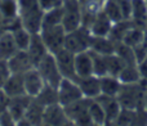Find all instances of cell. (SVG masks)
I'll use <instances>...</instances> for the list:
<instances>
[{
  "label": "cell",
  "instance_id": "obj_14",
  "mask_svg": "<svg viewBox=\"0 0 147 126\" xmlns=\"http://www.w3.org/2000/svg\"><path fill=\"white\" fill-rule=\"evenodd\" d=\"M78 84L85 98L96 99L98 95H101V81L98 76L90 75L86 77H80L78 78Z\"/></svg>",
  "mask_w": 147,
  "mask_h": 126
},
{
  "label": "cell",
  "instance_id": "obj_42",
  "mask_svg": "<svg viewBox=\"0 0 147 126\" xmlns=\"http://www.w3.org/2000/svg\"><path fill=\"white\" fill-rule=\"evenodd\" d=\"M39 4H40V8L47 12L49 9H53L56 7H59V5L63 4V0H39Z\"/></svg>",
  "mask_w": 147,
  "mask_h": 126
},
{
  "label": "cell",
  "instance_id": "obj_36",
  "mask_svg": "<svg viewBox=\"0 0 147 126\" xmlns=\"http://www.w3.org/2000/svg\"><path fill=\"white\" fill-rule=\"evenodd\" d=\"M92 57H93V72L96 76L101 77V76L107 75V63H106V56L98 54L96 52H92Z\"/></svg>",
  "mask_w": 147,
  "mask_h": 126
},
{
  "label": "cell",
  "instance_id": "obj_10",
  "mask_svg": "<svg viewBox=\"0 0 147 126\" xmlns=\"http://www.w3.org/2000/svg\"><path fill=\"white\" fill-rule=\"evenodd\" d=\"M97 101L101 103V106L103 107V111L106 113V125H114L116 121L117 116H119L120 111H121V104H120L117 97H110V95H101L97 97Z\"/></svg>",
  "mask_w": 147,
  "mask_h": 126
},
{
  "label": "cell",
  "instance_id": "obj_48",
  "mask_svg": "<svg viewBox=\"0 0 147 126\" xmlns=\"http://www.w3.org/2000/svg\"><path fill=\"white\" fill-rule=\"evenodd\" d=\"M145 3H146V5H147V0H145Z\"/></svg>",
  "mask_w": 147,
  "mask_h": 126
},
{
  "label": "cell",
  "instance_id": "obj_33",
  "mask_svg": "<svg viewBox=\"0 0 147 126\" xmlns=\"http://www.w3.org/2000/svg\"><path fill=\"white\" fill-rule=\"evenodd\" d=\"M102 10L106 13L107 17L114 23L117 22V21L124 19V15H123L121 9H120L116 0H106V1L102 4Z\"/></svg>",
  "mask_w": 147,
  "mask_h": 126
},
{
  "label": "cell",
  "instance_id": "obj_28",
  "mask_svg": "<svg viewBox=\"0 0 147 126\" xmlns=\"http://www.w3.org/2000/svg\"><path fill=\"white\" fill-rule=\"evenodd\" d=\"M133 25H134V22H133L132 19H127V18H124V19H121V21H117V22H115L114 25H112L109 36L115 43H120V41H123L125 34L128 32V30H129Z\"/></svg>",
  "mask_w": 147,
  "mask_h": 126
},
{
  "label": "cell",
  "instance_id": "obj_19",
  "mask_svg": "<svg viewBox=\"0 0 147 126\" xmlns=\"http://www.w3.org/2000/svg\"><path fill=\"white\" fill-rule=\"evenodd\" d=\"M31 101H32V97L27 95V94L10 98L9 104H8V109H9V112L12 113V116L14 117L16 125H17L18 120H21L25 116V112H26V109H27L28 104L31 103Z\"/></svg>",
  "mask_w": 147,
  "mask_h": 126
},
{
  "label": "cell",
  "instance_id": "obj_38",
  "mask_svg": "<svg viewBox=\"0 0 147 126\" xmlns=\"http://www.w3.org/2000/svg\"><path fill=\"white\" fill-rule=\"evenodd\" d=\"M10 75H12V71H10L8 62L0 59V88L4 86V84L7 82V80L9 78Z\"/></svg>",
  "mask_w": 147,
  "mask_h": 126
},
{
  "label": "cell",
  "instance_id": "obj_39",
  "mask_svg": "<svg viewBox=\"0 0 147 126\" xmlns=\"http://www.w3.org/2000/svg\"><path fill=\"white\" fill-rule=\"evenodd\" d=\"M133 126L136 125H147V111L145 108L134 109V116H133Z\"/></svg>",
  "mask_w": 147,
  "mask_h": 126
},
{
  "label": "cell",
  "instance_id": "obj_24",
  "mask_svg": "<svg viewBox=\"0 0 147 126\" xmlns=\"http://www.w3.org/2000/svg\"><path fill=\"white\" fill-rule=\"evenodd\" d=\"M38 103H40L43 107H48L52 106V104L58 103V90L57 88L51 85H44V88L40 90V93L36 97H34Z\"/></svg>",
  "mask_w": 147,
  "mask_h": 126
},
{
  "label": "cell",
  "instance_id": "obj_7",
  "mask_svg": "<svg viewBox=\"0 0 147 126\" xmlns=\"http://www.w3.org/2000/svg\"><path fill=\"white\" fill-rule=\"evenodd\" d=\"M62 26L66 32L74 31L81 26V4L79 0H63Z\"/></svg>",
  "mask_w": 147,
  "mask_h": 126
},
{
  "label": "cell",
  "instance_id": "obj_30",
  "mask_svg": "<svg viewBox=\"0 0 147 126\" xmlns=\"http://www.w3.org/2000/svg\"><path fill=\"white\" fill-rule=\"evenodd\" d=\"M12 35H13L16 44H17V48L20 50H27L28 45H30L31 38H32V34L28 30H26L23 26H21V27L12 31Z\"/></svg>",
  "mask_w": 147,
  "mask_h": 126
},
{
  "label": "cell",
  "instance_id": "obj_17",
  "mask_svg": "<svg viewBox=\"0 0 147 126\" xmlns=\"http://www.w3.org/2000/svg\"><path fill=\"white\" fill-rule=\"evenodd\" d=\"M112 25H114V22L107 17V14L101 8V9L98 10V13H97L96 18H94V21L89 30H90L93 36H109Z\"/></svg>",
  "mask_w": 147,
  "mask_h": 126
},
{
  "label": "cell",
  "instance_id": "obj_41",
  "mask_svg": "<svg viewBox=\"0 0 147 126\" xmlns=\"http://www.w3.org/2000/svg\"><path fill=\"white\" fill-rule=\"evenodd\" d=\"M0 125H16V120L12 116V113L9 112V109H4L0 112Z\"/></svg>",
  "mask_w": 147,
  "mask_h": 126
},
{
  "label": "cell",
  "instance_id": "obj_16",
  "mask_svg": "<svg viewBox=\"0 0 147 126\" xmlns=\"http://www.w3.org/2000/svg\"><path fill=\"white\" fill-rule=\"evenodd\" d=\"M115 49H116V43L110 36H93L92 35L89 50L96 52V53L102 54V56H109V54L115 53Z\"/></svg>",
  "mask_w": 147,
  "mask_h": 126
},
{
  "label": "cell",
  "instance_id": "obj_11",
  "mask_svg": "<svg viewBox=\"0 0 147 126\" xmlns=\"http://www.w3.org/2000/svg\"><path fill=\"white\" fill-rule=\"evenodd\" d=\"M72 124L65 112L63 106L59 103L45 107L43 116V125H66Z\"/></svg>",
  "mask_w": 147,
  "mask_h": 126
},
{
  "label": "cell",
  "instance_id": "obj_34",
  "mask_svg": "<svg viewBox=\"0 0 147 126\" xmlns=\"http://www.w3.org/2000/svg\"><path fill=\"white\" fill-rule=\"evenodd\" d=\"M0 13L7 21L18 17V1L17 0H0Z\"/></svg>",
  "mask_w": 147,
  "mask_h": 126
},
{
  "label": "cell",
  "instance_id": "obj_37",
  "mask_svg": "<svg viewBox=\"0 0 147 126\" xmlns=\"http://www.w3.org/2000/svg\"><path fill=\"white\" fill-rule=\"evenodd\" d=\"M133 116H134V109L121 108L119 116L114 125H132L133 124Z\"/></svg>",
  "mask_w": 147,
  "mask_h": 126
},
{
  "label": "cell",
  "instance_id": "obj_25",
  "mask_svg": "<svg viewBox=\"0 0 147 126\" xmlns=\"http://www.w3.org/2000/svg\"><path fill=\"white\" fill-rule=\"evenodd\" d=\"M130 19L134 25L146 27L147 21V5L145 0H132V17Z\"/></svg>",
  "mask_w": 147,
  "mask_h": 126
},
{
  "label": "cell",
  "instance_id": "obj_20",
  "mask_svg": "<svg viewBox=\"0 0 147 126\" xmlns=\"http://www.w3.org/2000/svg\"><path fill=\"white\" fill-rule=\"evenodd\" d=\"M1 89L7 93V95L9 98H14V97H20L26 94L25 82H23V73H12Z\"/></svg>",
  "mask_w": 147,
  "mask_h": 126
},
{
  "label": "cell",
  "instance_id": "obj_44",
  "mask_svg": "<svg viewBox=\"0 0 147 126\" xmlns=\"http://www.w3.org/2000/svg\"><path fill=\"white\" fill-rule=\"evenodd\" d=\"M138 68H140V73L142 80H145L147 82V57L145 59H142L141 62H138Z\"/></svg>",
  "mask_w": 147,
  "mask_h": 126
},
{
  "label": "cell",
  "instance_id": "obj_35",
  "mask_svg": "<svg viewBox=\"0 0 147 126\" xmlns=\"http://www.w3.org/2000/svg\"><path fill=\"white\" fill-rule=\"evenodd\" d=\"M106 63H107V75H112V76H119L120 71L125 66V62L116 53L106 56Z\"/></svg>",
  "mask_w": 147,
  "mask_h": 126
},
{
  "label": "cell",
  "instance_id": "obj_2",
  "mask_svg": "<svg viewBox=\"0 0 147 126\" xmlns=\"http://www.w3.org/2000/svg\"><path fill=\"white\" fill-rule=\"evenodd\" d=\"M147 91V82L141 80L136 84H123L117 99L123 108L138 109L145 106V95Z\"/></svg>",
  "mask_w": 147,
  "mask_h": 126
},
{
  "label": "cell",
  "instance_id": "obj_13",
  "mask_svg": "<svg viewBox=\"0 0 147 126\" xmlns=\"http://www.w3.org/2000/svg\"><path fill=\"white\" fill-rule=\"evenodd\" d=\"M8 64L12 71V73H25L28 70L35 67L32 59L27 50H18L13 57L8 59Z\"/></svg>",
  "mask_w": 147,
  "mask_h": 126
},
{
  "label": "cell",
  "instance_id": "obj_12",
  "mask_svg": "<svg viewBox=\"0 0 147 126\" xmlns=\"http://www.w3.org/2000/svg\"><path fill=\"white\" fill-rule=\"evenodd\" d=\"M23 82H25L26 94L32 97V98L38 95L41 89L44 88V85H45V81L41 77L40 72L38 71L36 67L31 68L27 72L23 73Z\"/></svg>",
  "mask_w": 147,
  "mask_h": 126
},
{
  "label": "cell",
  "instance_id": "obj_49",
  "mask_svg": "<svg viewBox=\"0 0 147 126\" xmlns=\"http://www.w3.org/2000/svg\"><path fill=\"white\" fill-rule=\"evenodd\" d=\"M146 27H147V21H146Z\"/></svg>",
  "mask_w": 147,
  "mask_h": 126
},
{
  "label": "cell",
  "instance_id": "obj_1",
  "mask_svg": "<svg viewBox=\"0 0 147 126\" xmlns=\"http://www.w3.org/2000/svg\"><path fill=\"white\" fill-rule=\"evenodd\" d=\"M44 10L39 0H18V17L22 26L31 34H39L43 25Z\"/></svg>",
  "mask_w": 147,
  "mask_h": 126
},
{
  "label": "cell",
  "instance_id": "obj_15",
  "mask_svg": "<svg viewBox=\"0 0 147 126\" xmlns=\"http://www.w3.org/2000/svg\"><path fill=\"white\" fill-rule=\"evenodd\" d=\"M75 71L78 77H86L94 75L93 72V57L90 50L80 52L75 54Z\"/></svg>",
  "mask_w": 147,
  "mask_h": 126
},
{
  "label": "cell",
  "instance_id": "obj_23",
  "mask_svg": "<svg viewBox=\"0 0 147 126\" xmlns=\"http://www.w3.org/2000/svg\"><path fill=\"white\" fill-rule=\"evenodd\" d=\"M44 109H45V107H43L40 103H38L32 98L31 103L28 104L27 109H26L23 119L28 122V125H40V124H43Z\"/></svg>",
  "mask_w": 147,
  "mask_h": 126
},
{
  "label": "cell",
  "instance_id": "obj_22",
  "mask_svg": "<svg viewBox=\"0 0 147 126\" xmlns=\"http://www.w3.org/2000/svg\"><path fill=\"white\" fill-rule=\"evenodd\" d=\"M99 81H101V94L110 97H117L123 85L117 76L105 75L99 77Z\"/></svg>",
  "mask_w": 147,
  "mask_h": 126
},
{
  "label": "cell",
  "instance_id": "obj_32",
  "mask_svg": "<svg viewBox=\"0 0 147 126\" xmlns=\"http://www.w3.org/2000/svg\"><path fill=\"white\" fill-rule=\"evenodd\" d=\"M115 53L125 62V64H134L137 62V57H136V52L134 48L124 44L123 41L116 43V49H115Z\"/></svg>",
  "mask_w": 147,
  "mask_h": 126
},
{
  "label": "cell",
  "instance_id": "obj_29",
  "mask_svg": "<svg viewBox=\"0 0 147 126\" xmlns=\"http://www.w3.org/2000/svg\"><path fill=\"white\" fill-rule=\"evenodd\" d=\"M62 18H63V5L56 7L53 9H49L44 12L43 15V27H51V26L62 25Z\"/></svg>",
  "mask_w": 147,
  "mask_h": 126
},
{
  "label": "cell",
  "instance_id": "obj_45",
  "mask_svg": "<svg viewBox=\"0 0 147 126\" xmlns=\"http://www.w3.org/2000/svg\"><path fill=\"white\" fill-rule=\"evenodd\" d=\"M79 1H80V4L81 5H84V4H88L89 1H92V0H79Z\"/></svg>",
  "mask_w": 147,
  "mask_h": 126
},
{
  "label": "cell",
  "instance_id": "obj_26",
  "mask_svg": "<svg viewBox=\"0 0 147 126\" xmlns=\"http://www.w3.org/2000/svg\"><path fill=\"white\" fill-rule=\"evenodd\" d=\"M119 80L121 81V84H136L140 82L142 80L140 73V68H138V63L134 64H125L124 68L120 71L119 73Z\"/></svg>",
  "mask_w": 147,
  "mask_h": 126
},
{
  "label": "cell",
  "instance_id": "obj_8",
  "mask_svg": "<svg viewBox=\"0 0 147 126\" xmlns=\"http://www.w3.org/2000/svg\"><path fill=\"white\" fill-rule=\"evenodd\" d=\"M57 90H58V103L63 107L84 98L78 81L70 80V78H62Z\"/></svg>",
  "mask_w": 147,
  "mask_h": 126
},
{
  "label": "cell",
  "instance_id": "obj_46",
  "mask_svg": "<svg viewBox=\"0 0 147 126\" xmlns=\"http://www.w3.org/2000/svg\"><path fill=\"white\" fill-rule=\"evenodd\" d=\"M143 108L147 111V91H146V95H145V106H143Z\"/></svg>",
  "mask_w": 147,
  "mask_h": 126
},
{
  "label": "cell",
  "instance_id": "obj_40",
  "mask_svg": "<svg viewBox=\"0 0 147 126\" xmlns=\"http://www.w3.org/2000/svg\"><path fill=\"white\" fill-rule=\"evenodd\" d=\"M116 1L121 9L124 18L130 19V17H132V0H116Z\"/></svg>",
  "mask_w": 147,
  "mask_h": 126
},
{
  "label": "cell",
  "instance_id": "obj_31",
  "mask_svg": "<svg viewBox=\"0 0 147 126\" xmlns=\"http://www.w3.org/2000/svg\"><path fill=\"white\" fill-rule=\"evenodd\" d=\"M89 116L94 125H106V113L103 107L97 99H90L89 103Z\"/></svg>",
  "mask_w": 147,
  "mask_h": 126
},
{
  "label": "cell",
  "instance_id": "obj_6",
  "mask_svg": "<svg viewBox=\"0 0 147 126\" xmlns=\"http://www.w3.org/2000/svg\"><path fill=\"white\" fill-rule=\"evenodd\" d=\"M89 103L90 99L89 98H81L79 101L74 102V103L65 106V112H66L67 117L70 121L75 125H94L92 121L90 116H89Z\"/></svg>",
  "mask_w": 147,
  "mask_h": 126
},
{
  "label": "cell",
  "instance_id": "obj_43",
  "mask_svg": "<svg viewBox=\"0 0 147 126\" xmlns=\"http://www.w3.org/2000/svg\"><path fill=\"white\" fill-rule=\"evenodd\" d=\"M9 101H10V98L7 95V93H5V91L3 90L1 88H0V112L8 108Z\"/></svg>",
  "mask_w": 147,
  "mask_h": 126
},
{
  "label": "cell",
  "instance_id": "obj_21",
  "mask_svg": "<svg viewBox=\"0 0 147 126\" xmlns=\"http://www.w3.org/2000/svg\"><path fill=\"white\" fill-rule=\"evenodd\" d=\"M20 49L17 48L13 35L10 31H5L0 35V59L8 61L10 57H13Z\"/></svg>",
  "mask_w": 147,
  "mask_h": 126
},
{
  "label": "cell",
  "instance_id": "obj_3",
  "mask_svg": "<svg viewBox=\"0 0 147 126\" xmlns=\"http://www.w3.org/2000/svg\"><path fill=\"white\" fill-rule=\"evenodd\" d=\"M90 40H92L90 30L84 27V26H80V27L76 28V30L66 32V38H65V49L72 52L74 54L89 50Z\"/></svg>",
  "mask_w": 147,
  "mask_h": 126
},
{
  "label": "cell",
  "instance_id": "obj_27",
  "mask_svg": "<svg viewBox=\"0 0 147 126\" xmlns=\"http://www.w3.org/2000/svg\"><path fill=\"white\" fill-rule=\"evenodd\" d=\"M145 28L146 27H142V26L133 25L132 27L128 30V32L125 34L124 39H123V43L132 46V48H137L143 41V38H145Z\"/></svg>",
  "mask_w": 147,
  "mask_h": 126
},
{
  "label": "cell",
  "instance_id": "obj_18",
  "mask_svg": "<svg viewBox=\"0 0 147 126\" xmlns=\"http://www.w3.org/2000/svg\"><path fill=\"white\" fill-rule=\"evenodd\" d=\"M27 53L30 54L35 67L38 66V63L49 53L47 46H45V44H44V41H43V39H41V36H40V32L32 34L30 45H28V48H27Z\"/></svg>",
  "mask_w": 147,
  "mask_h": 126
},
{
  "label": "cell",
  "instance_id": "obj_5",
  "mask_svg": "<svg viewBox=\"0 0 147 126\" xmlns=\"http://www.w3.org/2000/svg\"><path fill=\"white\" fill-rule=\"evenodd\" d=\"M40 36L45 44L49 53L56 54L65 48V38H66V30L62 25L51 26V27H43L40 30Z\"/></svg>",
  "mask_w": 147,
  "mask_h": 126
},
{
  "label": "cell",
  "instance_id": "obj_9",
  "mask_svg": "<svg viewBox=\"0 0 147 126\" xmlns=\"http://www.w3.org/2000/svg\"><path fill=\"white\" fill-rule=\"evenodd\" d=\"M56 57L57 64H58V68L61 71L62 76L65 78H70V80L78 81V75H76L75 71V54L72 52L67 50V49H62L58 53L54 54Z\"/></svg>",
  "mask_w": 147,
  "mask_h": 126
},
{
  "label": "cell",
  "instance_id": "obj_4",
  "mask_svg": "<svg viewBox=\"0 0 147 126\" xmlns=\"http://www.w3.org/2000/svg\"><path fill=\"white\" fill-rule=\"evenodd\" d=\"M36 68H38V71L40 72L41 77L44 78L47 85L58 88V85L61 84L63 76H62L61 71H59V68H58V64H57L54 54L48 53L38 63Z\"/></svg>",
  "mask_w": 147,
  "mask_h": 126
},
{
  "label": "cell",
  "instance_id": "obj_47",
  "mask_svg": "<svg viewBox=\"0 0 147 126\" xmlns=\"http://www.w3.org/2000/svg\"><path fill=\"white\" fill-rule=\"evenodd\" d=\"M96 1H98V3H101V4H103V3L106 1V0H96Z\"/></svg>",
  "mask_w": 147,
  "mask_h": 126
}]
</instances>
